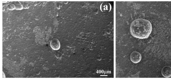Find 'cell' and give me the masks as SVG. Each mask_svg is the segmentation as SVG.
I'll return each instance as SVG.
<instances>
[{
    "label": "cell",
    "instance_id": "cell-1",
    "mask_svg": "<svg viewBox=\"0 0 171 80\" xmlns=\"http://www.w3.org/2000/svg\"><path fill=\"white\" fill-rule=\"evenodd\" d=\"M151 23L147 19H138L134 20L131 23L130 31L134 37L140 39L148 38L152 33Z\"/></svg>",
    "mask_w": 171,
    "mask_h": 80
},
{
    "label": "cell",
    "instance_id": "cell-2",
    "mask_svg": "<svg viewBox=\"0 0 171 80\" xmlns=\"http://www.w3.org/2000/svg\"><path fill=\"white\" fill-rule=\"evenodd\" d=\"M130 58L133 63H137L141 61L142 56L139 52L134 51L130 55Z\"/></svg>",
    "mask_w": 171,
    "mask_h": 80
},
{
    "label": "cell",
    "instance_id": "cell-3",
    "mask_svg": "<svg viewBox=\"0 0 171 80\" xmlns=\"http://www.w3.org/2000/svg\"><path fill=\"white\" fill-rule=\"evenodd\" d=\"M50 46L52 49L54 50H58L60 47V44L59 40L54 38L52 40L50 43Z\"/></svg>",
    "mask_w": 171,
    "mask_h": 80
},
{
    "label": "cell",
    "instance_id": "cell-4",
    "mask_svg": "<svg viewBox=\"0 0 171 80\" xmlns=\"http://www.w3.org/2000/svg\"><path fill=\"white\" fill-rule=\"evenodd\" d=\"M161 74L165 78L171 77V67L169 66L164 67L161 70Z\"/></svg>",
    "mask_w": 171,
    "mask_h": 80
},
{
    "label": "cell",
    "instance_id": "cell-5",
    "mask_svg": "<svg viewBox=\"0 0 171 80\" xmlns=\"http://www.w3.org/2000/svg\"><path fill=\"white\" fill-rule=\"evenodd\" d=\"M15 5V10H22L23 9V6L21 2H16Z\"/></svg>",
    "mask_w": 171,
    "mask_h": 80
},
{
    "label": "cell",
    "instance_id": "cell-6",
    "mask_svg": "<svg viewBox=\"0 0 171 80\" xmlns=\"http://www.w3.org/2000/svg\"><path fill=\"white\" fill-rule=\"evenodd\" d=\"M8 9L11 11H13L15 10V5L12 4L8 7Z\"/></svg>",
    "mask_w": 171,
    "mask_h": 80
}]
</instances>
